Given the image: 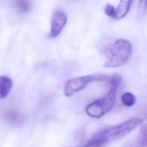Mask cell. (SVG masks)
Masks as SVG:
<instances>
[{
  "instance_id": "cell-1",
  "label": "cell",
  "mask_w": 147,
  "mask_h": 147,
  "mask_svg": "<svg viewBox=\"0 0 147 147\" xmlns=\"http://www.w3.org/2000/svg\"><path fill=\"white\" fill-rule=\"evenodd\" d=\"M121 80L122 77L119 74L111 76L109 82L110 88L108 93L103 98L94 101L87 106L86 112L87 115L93 118H100L112 109L115 103L117 91Z\"/></svg>"
},
{
  "instance_id": "cell-2",
  "label": "cell",
  "mask_w": 147,
  "mask_h": 147,
  "mask_svg": "<svg viewBox=\"0 0 147 147\" xmlns=\"http://www.w3.org/2000/svg\"><path fill=\"white\" fill-rule=\"evenodd\" d=\"M131 45L127 40L119 38L105 48L106 67H117L125 64L131 53Z\"/></svg>"
},
{
  "instance_id": "cell-3",
  "label": "cell",
  "mask_w": 147,
  "mask_h": 147,
  "mask_svg": "<svg viewBox=\"0 0 147 147\" xmlns=\"http://www.w3.org/2000/svg\"><path fill=\"white\" fill-rule=\"evenodd\" d=\"M142 122L141 118L133 117L115 126L100 131L94 138L100 141L102 145L115 141L127 135Z\"/></svg>"
},
{
  "instance_id": "cell-4",
  "label": "cell",
  "mask_w": 147,
  "mask_h": 147,
  "mask_svg": "<svg viewBox=\"0 0 147 147\" xmlns=\"http://www.w3.org/2000/svg\"><path fill=\"white\" fill-rule=\"evenodd\" d=\"M111 76L103 74L90 75L72 78L67 81L64 88V94L70 96L83 90L87 84L94 82L106 81L109 82Z\"/></svg>"
},
{
  "instance_id": "cell-5",
  "label": "cell",
  "mask_w": 147,
  "mask_h": 147,
  "mask_svg": "<svg viewBox=\"0 0 147 147\" xmlns=\"http://www.w3.org/2000/svg\"><path fill=\"white\" fill-rule=\"evenodd\" d=\"M67 18L64 12L56 11L52 17L50 37H56L60 34L62 29L65 26Z\"/></svg>"
},
{
  "instance_id": "cell-6",
  "label": "cell",
  "mask_w": 147,
  "mask_h": 147,
  "mask_svg": "<svg viewBox=\"0 0 147 147\" xmlns=\"http://www.w3.org/2000/svg\"><path fill=\"white\" fill-rule=\"evenodd\" d=\"M12 86L13 82L9 77L0 76V99H3L9 95Z\"/></svg>"
},
{
  "instance_id": "cell-7",
  "label": "cell",
  "mask_w": 147,
  "mask_h": 147,
  "mask_svg": "<svg viewBox=\"0 0 147 147\" xmlns=\"http://www.w3.org/2000/svg\"><path fill=\"white\" fill-rule=\"evenodd\" d=\"M132 0H120V2L116 9L117 19L120 20L126 16L127 14Z\"/></svg>"
},
{
  "instance_id": "cell-8",
  "label": "cell",
  "mask_w": 147,
  "mask_h": 147,
  "mask_svg": "<svg viewBox=\"0 0 147 147\" xmlns=\"http://www.w3.org/2000/svg\"><path fill=\"white\" fill-rule=\"evenodd\" d=\"M14 3L18 10L21 13L28 12L31 6L29 0H14Z\"/></svg>"
},
{
  "instance_id": "cell-9",
  "label": "cell",
  "mask_w": 147,
  "mask_h": 147,
  "mask_svg": "<svg viewBox=\"0 0 147 147\" xmlns=\"http://www.w3.org/2000/svg\"><path fill=\"white\" fill-rule=\"evenodd\" d=\"M121 101L126 106L130 107L134 105L136 102V98L133 94L127 92L122 94L121 96Z\"/></svg>"
},
{
  "instance_id": "cell-10",
  "label": "cell",
  "mask_w": 147,
  "mask_h": 147,
  "mask_svg": "<svg viewBox=\"0 0 147 147\" xmlns=\"http://www.w3.org/2000/svg\"><path fill=\"white\" fill-rule=\"evenodd\" d=\"M105 13L109 17L116 20L117 19V11L115 7L111 4H107L105 9Z\"/></svg>"
},
{
  "instance_id": "cell-11",
  "label": "cell",
  "mask_w": 147,
  "mask_h": 147,
  "mask_svg": "<svg viewBox=\"0 0 147 147\" xmlns=\"http://www.w3.org/2000/svg\"><path fill=\"white\" fill-rule=\"evenodd\" d=\"M140 141V143L142 146H146V125H144L141 128Z\"/></svg>"
},
{
  "instance_id": "cell-12",
  "label": "cell",
  "mask_w": 147,
  "mask_h": 147,
  "mask_svg": "<svg viewBox=\"0 0 147 147\" xmlns=\"http://www.w3.org/2000/svg\"><path fill=\"white\" fill-rule=\"evenodd\" d=\"M6 116L7 120L13 122L17 120L18 118V113L15 110L10 109L7 111Z\"/></svg>"
},
{
  "instance_id": "cell-13",
  "label": "cell",
  "mask_w": 147,
  "mask_h": 147,
  "mask_svg": "<svg viewBox=\"0 0 147 147\" xmlns=\"http://www.w3.org/2000/svg\"><path fill=\"white\" fill-rule=\"evenodd\" d=\"M102 145H103L100 141L95 138H93L91 141H90L82 147H99Z\"/></svg>"
},
{
  "instance_id": "cell-14",
  "label": "cell",
  "mask_w": 147,
  "mask_h": 147,
  "mask_svg": "<svg viewBox=\"0 0 147 147\" xmlns=\"http://www.w3.org/2000/svg\"><path fill=\"white\" fill-rule=\"evenodd\" d=\"M138 7V10L140 13L143 15L146 11V0H139Z\"/></svg>"
}]
</instances>
